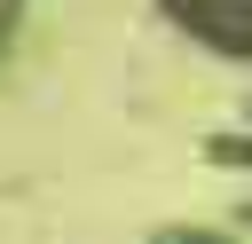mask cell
I'll return each instance as SVG.
<instances>
[{
    "instance_id": "6da1fadb",
    "label": "cell",
    "mask_w": 252,
    "mask_h": 244,
    "mask_svg": "<svg viewBox=\"0 0 252 244\" xmlns=\"http://www.w3.org/2000/svg\"><path fill=\"white\" fill-rule=\"evenodd\" d=\"M165 24H181L197 47L228 55V63H252V0H158Z\"/></svg>"
},
{
    "instance_id": "7a4b0ae2",
    "label": "cell",
    "mask_w": 252,
    "mask_h": 244,
    "mask_svg": "<svg viewBox=\"0 0 252 244\" xmlns=\"http://www.w3.org/2000/svg\"><path fill=\"white\" fill-rule=\"evenodd\" d=\"M158 244H236V236H220V228H165Z\"/></svg>"
},
{
    "instance_id": "3957f363",
    "label": "cell",
    "mask_w": 252,
    "mask_h": 244,
    "mask_svg": "<svg viewBox=\"0 0 252 244\" xmlns=\"http://www.w3.org/2000/svg\"><path fill=\"white\" fill-rule=\"evenodd\" d=\"M16 8H24V0H0V47H8V31H16Z\"/></svg>"
}]
</instances>
